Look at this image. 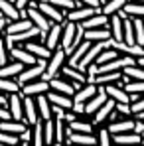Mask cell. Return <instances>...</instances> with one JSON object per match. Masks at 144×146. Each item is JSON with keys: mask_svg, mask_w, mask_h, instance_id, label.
<instances>
[{"mask_svg": "<svg viewBox=\"0 0 144 146\" xmlns=\"http://www.w3.org/2000/svg\"><path fill=\"white\" fill-rule=\"evenodd\" d=\"M65 59H67V53H65V49L59 46V48L53 51V55L48 59V67H46V73L42 75V79L49 81L51 77H55L57 73L61 71V67L65 65Z\"/></svg>", "mask_w": 144, "mask_h": 146, "instance_id": "cell-1", "label": "cell"}, {"mask_svg": "<svg viewBox=\"0 0 144 146\" xmlns=\"http://www.w3.org/2000/svg\"><path fill=\"white\" fill-rule=\"evenodd\" d=\"M46 67H48V59L38 57V63L26 65L24 71L18 75V83L24 85V83H30V81H34V79H42V75L46 73Z\"/></svg>", "mask_w": 144, "mask_h": 146, "instance_id": "cell-2", "label": "cell"}, {"mask_svg": "<svg viewBox=\"0 0 144 146\" xmlns=\"http://www.w3.org/2000/svg\"><path fill=\"white\" fill-rule=\"evenodd\" d=\"M97 87H99L97 93L85 103V117H93L97 111H99V109L111 99V97H109V93H107V89H105V85H97Z\"/></svg>", "mask_w": 144, "mask_h": 146, "instance_id": "cell-3", "label": "cell"}, {"mask_svg": "<svg viewBox=\"0 0 144 146\" xmlns=\"http://www.w3.org/2000/svg\"><path fill=\"white\" fill-rule=\"evenodd\" d=\"M38 8L48 16V20L51 22V24H63V20H65V12H67V10L57 8V6H53L51 2H38Z\"/></svg>", "mask_w": 144, "mask_h": 146, "instance_id": "cell-4", "label": "cell"}, {"mask_svg": "<svg viewBox=\"0 0 144 146\" xmlns=\"http://www.w3.org/2000/svg\"><path fill=\"white\" fill-rule=\"evenodd\" d=\"M49 89V81L46 79H34V81H30V83H24L22 85V95H32V97H38V95H42V93H48Z\"/></svg>", "mask_w": 144, "mask_h": 146, "instance_id": "cell-5", "label": "cell"}, {"mask_svg": "<svg viewBox=\"0 0 144 146\" xmlns=\"http://www.w3.org/2000/svg\"><path fill=\"white\" fill-rule=\"evenodd\" d=\"M22 93H12L10 95V101H8V109L12 113V119L14 121H22L26 122V117H24V101H22ZM28 124V122H26Z\"/></svg>", "mask_w": 144, "mask_h": 146, "instance_id": "cell-6", "label": "cell"}, {"mask_svg": "<svg viewBox=\"0 0 144 146\" xmlns=\"http://www.w3.org/2000/svg\"><path fill=\"white\" fill-rule=\"evenodd\" d=\"M77 28H79V22H69V20H65V22H63V32H61V48L65 49V53H67V49L71 48L73 40H75V36H77Z\"/></svg>", "mask_w": 144, "mask_h": 146, "instance_id": "cell-7", "label": "cell"}, {"mask_svg": "<svg viewBox=\"0 0 144 146\" xmlns=\"http://www.w3.org/2000/svg\"><path fill=\"white\" fill-rule=\"evenodd\" d=\"M24 117L28 124H36L40 121V113H38V105H36V97L32 95H24Z\"/></svg>", "mask_w": 144, "mask_h": 146, "instance_id": "cell-8", "label": "cell"}, {"mask_svg": "<svg viewBox=\"0 0 144 146\" xmlns=\"http://www.w3.org/2000/svg\"><path fill=\"white\" fill-rule=\"evenodd\" d=\"M61 32H63V24H51V28L48 30L44 44H46L51 51H55V49L61 46Z\"/></svg>", "mask_w": 144, "mask_h": 146, "instance_id": "cell-9", "label": "cell"}, {"mask_svg": "<svg viewBox=\"0 0 144 146\" xmlns=\"http://www.w3.org/2000/svg\"><path fill=\"white\" fill-rule=\"evenodd\" d=\"M95 12H101V8H91V6H79V8H73L65 14V20L69 22H83L87 20L89 16H93Z\"/></svg>", "mask_w": 144, "mask_h": 146, "instance_id": "cell-10", "label": "cell"}, {"mask_svg": "<svg viewBox=\"0 0 144 146\" xmlns=\"http://www.w3.org/2000/svg\"><path fill=\"white\" fill-rule=\"evenodd\" d=\"M83 26V30H93V28H109V16L101 10V12H95L93 16H89L87 20L79 22Z\"/></svg>", "mask_w": 144, "mask_h": 146, "instance_id": "cell-11", "label": "cell"}, {"mask_svg": "<svg viewBox=\"0 0 144 146\" xmlns=\"http://www.w3.org/2000/svg\"><path fill=\"white\" fill-rule=\"evenodd\" d=\"M10 59H16V61H22L24 65H34V63H38V57L32 53V51H28V49L22 46V48H14L10 49Z\"/></svg>", "mask_w": 144, "mask_h": 146, "instance_id": "cell-12", "label": "cell"}, {"mask_svg": "<svg viewBox=\"0 0 144 146\" xmlns=\"http://www.w3.org/2000/svg\"><path fill=\"white\" fill-rule=\"evenodd\" d=\"M144 138L142 134H136V132H119V134H113V144H142Z\"/></svg>", "mask_w": 144, "mask_h": 146, "instance_id": "cell-13", "label": "cell"}, {"mask_svg": "<svg viewBox=\"0 0 144 146\" xmlns=\"http://www.w3.org/2000/svg\"><path fill=\"white\" fill-rule=\"evenodd\" d=\"M83 38L89 42H107L113 38V34H111V28H93V30H85Z\"/></svg>", "mask_w": 144, "mask_h": 146, "instance_id": "cell-14", "label": "cell"}, {"mask_svg": "<svg viewBox=\"0 0 144 146\" xmlns=\"http://www.w3.org/2000/svg\"><path fill=\"white\" fill-rule=\"evenodd\" d=\"M49 87H51L53 91H59V93L69 95V97L75 95V87H73V83L69 79L63 81V79H59V77H51V79H49Z\"/></svg>", "mask_w": 144, "mask_h": 146, "instance_id": "cell-15", "label": "cell"}, {"mask_svg": "<svg viewBox=\"0 0 144 146\" xmlns=\"http://www.w3.org/2000/svg\"><path fill=\"white\" fill-rule=\"evenodd\" d=\"M24 48L28 49V51H32L36 57H44V59H49L51 55H53V51L46 46V44H40V42H26L24 44Z\"/></svg>", "mask_w": 144, "mask_h": 146, "instance_id": "cell-16", "label": "cell"}, {"mask_svg": "<svg viewBox=\"0 0 144 146\" xmlns=\"http://www.w3.org/2000/svg\"><path fill=\"white\" fill-rule=\"evenodd\" d=\"M46 95H48L51 105H59V107H63V109H71L73 107V97H69V95H63V93L53 91V89H49Z\"/></svg>", "mask_w": 144, "mask_h": 146, "instance_id": "cell-17", "label": "cell"}, {"mask_svg": "<svg viewBox=\"0 0 144 146\" xmlns=\"http://www.w3.org/2000/svg\"><path fill=\"white\" fill-rule=\"evenodd\" d=\"M67 144H99V140H97V134L93 132H75L73 130Z\"/></svg>", "mask_w": 144, "mask_h": 146, "instance_id": "cell-18", "label": "cell"}, {"mask_svg": "<svg viewBox=\"0 0 144 146\" xmlns=\"http://www.w3.org/2000/svg\"><path fill=\"white\" fill-rule=\"evenodd\" d=\"M109 28H111V34H113V38H111V40L120 42V40H122V30H124V24H122V18L119 16V12H115V14H111V16H109Z\"/></svg>", "mask_w": 144, "mask_h": 146, "instance_id": "cell-19", "label": "cell"}, {"mask_svg": "<svg viewBox=\"0 0 144 146\" xmlns=\"http://www.w3.org/2000/svg\"><path fill=\"white\" fill-rule=\"evenodd\" d=\"M36 105H38V113H40V119H44V121H48L51 119V103H49V99L46 93H42V95H38L36 97Z\"/></svg>", "mask_w": 144, "mask_h": 146, "instance_id": "cell-20", "label": "cell"}, {"mask_svg": "<svg viewBox=\"0 0 144 146\" xmlns=\"http://www.w3.org/2000/svg\"><path fill=\"white\" fill-rule=\"evenodd\" d=\"M115 105H117V101L115 99H109L99 111H97L95 115H93V124H101V122H105L109 119V115L113 113V109H115Z\"/></svg>", "mask_w": 144, "mask_h": 146, "instance_id": "cell-21", "label": "cell"}, {"mask_svg": "<svg viewBox=\"0 0 144 146\" xmlns=\"http://www.w3.org/2000/svg\"><path fill=\"white\" fill-rule=\"evenodd\" d=\"M24 63L22 61H16V59H12V63H6V65H2L0 67V77H18L20 73L24 71Z\"/></svg>", "mask_w": 144, "mask_h": 146, "instance_id": "cell-22", "label": "cell"}, {"mask_svg": "<svg viewBox=\"0 0 144 146\" xmlns=\"http://www.w3.org/2000/svg\"><path fill=\"white\" fill-rule=\"evenodd\" d=\"M91 44H93V42H89V40H83V42H81L77 48L73 49L71 53L67 55V57H69V65H75V67H77V63L81 61V57L87 53V49L91 48Z\"/></svg>", "mask_w": 144, "mask_h": 146, "instance_id": "cell-23", "label": "cell"}, {"mask_svg": "<svg viewBox=\"0 0 144 146\" xmlns=\"http://www.w3.org/2000/svg\"><path fill=\"white\" fill-rule=\"evenodd\" d=\"M97 83H85L79 91H75V95H73V101H81V103H87L89 99L93 97L97 93Z\"/></svg>", "mask_w": 144, "mask_h": 146, "instance_id": "cell-24", "label": "cell"}, {"mask_svg": "<svg viewBox=\"0 0 144 146\" xmlns=\"http://www.w3.org/2000/svg\"><path fill=\"white\" fill-rule=\"evenodd\" d=\"M0 12L10 20H20V10L12 0H0Z\"/></svg>", "mask_w": 144, "mask_h": 146, "instance_id": "cell-25", "label": "cell"}, {"mask_svg": "<svg viewBox=\"0 0 144 146\" xmlns=\"http://www.w3.org/2000/svg\"><path fill=\"white\" fill-rule=\"evenodd\" d=\"M34 26V22L30 18H20V20H12L8 28H6V34H18V32H24V30H30Z\"/></svg>", "mask_w": 144, "mask_h": 146, "instance_id": "cell-26", "label": "cell"}, {"mask_svg": "<svg viewBox=\"0 0 144 146\" xmlns=\"http://www.w3.org/2000/svg\"><path fill=\"white\" fill-rule=\"evenodd\" d=\"M0 91H2V93H8V95L20 93V91H22V85H20L18 81H14L12 77H0Z\"/></svg>", "mask_w": 144, "mask_h": 146, "instance_id": "cell-27", "label": "cell"}, {"mask_svg": "<svg viewBox=\"0 0 144 146\" xmlns=\"http://www.w3.org/2000/svg\"><path fill=\"white\" fill-rule=\"evenodd\" d=\"M26 122L22 121H0V130H6V132H12V134H20L22 130H26Z\"/></svg>", "mask_w": 144, "mask_h": 146, "instance_id": "cell-28", "label": "cell"}, {"mask_svg": "<svg viewBox=\"0 0 144 146\" xmlns=\"http://www.w3.org/2000/svg\"><path fill=\"white\" fill-rule=\"evenodd\" d=\"M120 55H122V53H120V51H117V49L111 46V48H105L101 53H99V57H97L95 63H97V65H103V63H109V61L117 59V57H120Z\"/></svg>", "mask_w": 144, "mask_h": 146, "instance_id": "cell-29", "label": "cell"}, {"mask_svg": "<svg viewBox=\"0 0 144 146\" xmlns=\"http://www.w3.org/2000/svg\"><path fill=\"white\" fill-rule=\"evenodd\" d=\"M65 138H67V122L61 117H55V144L65 142Z\"/></svg>", "mask_w": 144, "mask_h": 146, "instance_id": "cell-30", "label": "cell"}, {"mask_svg": "<svg viewBox=\"0 0 144 146\" xmlns=\"http://www.w3.org/2000/svg\"><path fill=\"white\" fill-rule=\"evenodd\" d=\"M124 12L130 16V18H136V16H140V18H144V2H126L124 6Z\"/></svg>", "mask_w": 144, "mask_h": 146, "instance_id": "cell-31", "label": "cell"}, {"mask_svg": "<svg viewBox=\"0 0 144 146\" xmlns=\"http://www.w3.org/2000/svg\"><path fill=\"white\" fill-rule=\"evenodd\" d=\"M122 79V71H107L97 75V85H109V83H117Z\"/></svg>", "mask_w": 144, "mask_h": 146, "instance_id": "cell-32", "label": "cell"}, {"mask_svg": "<svg viewBox=\"0 0 144 146\" xmlns=\"http://www.w3.org/2000/svg\"><path fill=\"white\" fill-rule=\"evenodd\" d=\"M44 140H46V144L55 142V121L53 119L44 121Z\"/></svg>", "mask_w": 144, "mask_h": 146, "instance_id": "cell-33", "label": "cell"}, {"mask_svg": "<svg viewBox=\"0 0 144 146\" xmlns=\"http://www.w3.org/2000/svg\"><path fill=\"white\" fill-rule=\"evenodd\" d=\"M69 126H71L75 132H95V130H93V122L87 121L85 117H79V119L73 121Z\"/></svg>", "mask_w": 144, "mask_h": 146, "instance_id": "cell-34", "label": "cell"}, {"mask_svg": "<svg viewBox=\"0 0 144 146\" xmlns=\"http://www.w3.org/2000/svg\"><path fill=\"white\" fill-rule=\"evenodd\" d=\"M34 128H32V132H34V138H32V142L36 146L40 144H46V140H44V119H40V121L36 122V124H32Z\"/></svg>", "mask_w": 144, "mask_h": 146, "instance_id": "cell-35", "label": "cell"}, {"mask_svg": "<svg viewBox=\"0 0 144 146\" xmlns=\"http://www.w3.org/2000/svg\"><path fill=\"white\" fill-rule=\"evenodd\" d=\"M126 2H128V0H107V2L103 4V8H101V10H103V12H105L107 16H111V14L119 12L120 8H122V6L126 4Z\"/></svg>", "mask_w": 144, "mask_h": 146, "instance_id": "cell-36", "label": "cell"}, {"mask_svg": "<svg viewBox=\"0 0 144 146\" xmlns=\"http://www.w3.org/2000/svg\"><path fill=\"white\" fill-rule=\"evenodd\" d=\"M132 26H134V36H136V44L144 46V18H140V16L132 18Z\"/></svg>", "mask_w": 144, "mask_h": 146, "instance_id": "cell-37", "label": "cell"}, {"mask_svg": "<svg viewBox=\"0 0 144 146\" xmlns=\"http://www.w3.org/2000/svg\"><path fill=\"white\" fill-rule=\"evenodd\" d=\"M97 140H99L101 146H111L113 144V132H111L109 128H101V130L97 132Z\"/></svg>", "mask_w": 144, "mask_h": 146, "instance_id": "cell-38", "label": "cell"}, {"mask_svg": "<svg viewBox=\"0 0 144 146\" xmlns=\"http://www.w3.org/2000/svg\"><path fill=\"white\" fill-rule=\"evenodd\" d=\"M0 142L2 144H20V134H12V132H6V130H0Z\"/></svg>", "mask_w": 144, "mask_h": 146, "instance_id": "cell-39", "label": "cell"}, {"mask_svg": "<svg viewBox=\"0 0 144 146\" xmlns=\"http://www.w3.org/2000/svg\"><path fill=\"white\" fill-rule=\"evenodd\" d=\"M48 2H51L53 6H57V8H61V10H73V8H77L75 6V0H48Z\"/></svg>", "mask_w": 144, "mask_h": 146, "instance_id": "cell-40", "label": "cell"}, {"mask_svg": "<svg viewBox=\"0 0 144 146\" xmlns=\"http://www.w3.org/2000/svg\"><path fill=\"white\" fill-rule=\"evenodd\" d=\"M130 111H132V115H136V113L144 111V95H140L136 101H132V103H130Z\"/></svg>", "mask_w": 144, "mask_h": 146, "instance_id": "cell-41", "label": "cell"}, {"mask_svg": "<svg viewBox=\"0 0 144 146\" xmlns=\"http://www.w3.org/2000/svg\"><path fill=\"white\" fill-rule=\"evenodd\" d=\"M115 109L119 111L122 117H132V111H130V103H117Z\"/></svg>", "mask_w": 144, "mask_h": 146, "instance_id": "cell-42", "label": "cell"}, {"mask_svg": "<svg viewBox=\"0 0 144 146\" xmlns=\"http://www.w3.org/2000/svg\"><path fill=\"white\" fill-rule=\"evenodd\" d=\"M32 138H34V132H32L30 128H26V130L20 132V142H22V144H30Z\"/></svg>", "mask_w": 144, "mask_h": 146, "instance_id": "cell-43", "label": "cell"}, {"mask_svg": "<svg viewBox=\"0 0 144 146\" xmlns=\"http://www.w3.org/2000/svg\"><path fill=\"white\" fill-rule=\"evenodd\" d=\"M0 121H12V113L4 105H0Z\"/></svg>", "mask_w": 144, "mask_h": 146, "instance_id": "cell-44", "label": "cell"}, {"mask_svg": "<svg viewBox=\"0 0 144 146\" xmlns=\"http://www.w3.org/2000/svg\"><path fill=\"white\" fill-rule=\"evenodd\" d=\"M71 111H75L77 115H85V103H81V101H73Z\"/></svg>", "mask_w": 144, "mask_h": 146, "instance_id": "cell-45", "label": "cell"}, {"mask_svg": "<svg viewBox=\"0 0 144 146\" xmlns=\"http://www.w3.org/2000/svg\"><path fill=\"white\" fill-rule=\"evenodd\" d=\"M85 6H91V8H101L103 4H101V0H81Z\"/></svg>", "mask_w": 144, "mask_h": 146, "instance_id": "cell-46", "label": "cell"}, {"mask_svg": "<svg viewBox=\"0 0 144 146\" xmlns=\"http://www.w3.org/2000/svg\"><path fill=\"white\" fill-rule=\"evenodd\" d=\"M30 2H32V0H16L14 4H16V8H18V10H24V8L30 6Z\"/></svg>", "mask_w": 144, "mask_h": 146, "instance_id": "cell-47", "label": "cell"}, {"mask_svg": "<svg viewBox=\"0 0 144 146\" xmlns=\"http://www.w3.org/2000/svg\"><path fill=\"white\" fill-rule=\"evenodd\" d=\"M8 101H10V99H6V95H4V93L0 91V105H4V107H8Z\"/></svg>", "mask_w": 144, "mask_h": 146, "instance_id": "cell-48", "label": "cell"}, {"mask_svg": "<svg viewBox=\"0 0 144 146\" xmlns=\"http://www.w3.org/2000/svg\"><path fill=\"white\" fill-rule=\"evenodd\" d=\"M132 117H134V119H142V121H144V111H140V113H136V115H132Z\"/></svg>", "mask_w": 144, "mask_h": 146, "instance_id": "cell-49", "label": "cell"}, {"mask_svg": "<svg viewBox=\"0 0 144 146\" xmlns=\"http://www.w3.org/2000/svg\"><path fill=\"white\" fill-rule=\"evenodd\" d=\"M136 63H138V65H142V67H144V55H140V57H136Z\"/></svg>", "mask_w": 144, "mask_h": 146, "instance_id": "cell-50", "label": "cell"}, {"mask_svg": "<svg viewBox=\"0 0 144 146\" xmlns=\"http://www.w3.org/2000/svg\"><path fill=\"white\" fill-rule=\"evenodd\" d=\"M130 2H144V0H130Z\"/></svg>", "mask_w": 144, "mask_h": 146, "instance_id": "cell-51", "label": "cell"}, {"mask_svg": "<svg viewBox=\"0 0 144 146\" xmlns=\"http://www.w3.org/2000/svg\"><path fill=\"white\" fill-rule=\"evenodd\" d=\"M105 2H107V0H101V4H105Z\"/></svg>", "mask_w": 144, "mask_h": 146, "instance_id": "cell-52", "label": "cell"}, {"mask_svg": "<svg viewBox=\"0 0 144 146\" xmlns=\"http://www.w3.org/2000/svg\"><path fill=\"white\" fill-rule=\"evenodd\" d=\"M40 2H48V0H40Z\"/></svg>", "mask_w": 144, "mask_h": 146, "instance_id": "cell-53", "label": "cell"}, {"mask_svg": "<svg viewBox=\"0 0 144 146\" xmlns=\"http://www.w3.org/2000/svg\"><path fill=\"white\" fill-rule=\"evenodd\" d=\"M142 138H144V132H142Z\"/></svg>", "mask_w": 144, "mask_h": 146, "instance_id": "cell-54", "label": "cell"}]
</instances>
